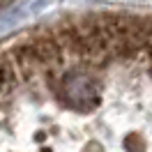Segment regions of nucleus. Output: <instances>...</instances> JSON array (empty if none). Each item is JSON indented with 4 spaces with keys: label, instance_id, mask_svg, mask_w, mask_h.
<instances>
[{
    "label": "nucleus",
    "instance_id": "f257e3e1",
    "mask_svg": "<svg viewBox=\"0 0 152 152\" xmlns=\"http://www.w3.org/2000/svg\"><path fill=\"white\" fill-rule=\"evenodd\" d=\"M12 0H0V7H5V5H10Z\"/></svg>",
    "mask_w": 152,
    "mask_h": 152
}]
</instances>
